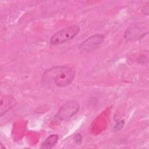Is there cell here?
Masks as SVG:
<instances>
[{"label": "cell", "mask_w": 149, "mask_h": 149, "mask_svg": "<svg viewBox=\"0 0 149 149\" xmlns=\"http://www.w3.org/2000/svg\"><path fill=\"white\" fill-rule=\"evenodd\" d=\"M148 4H149V3H147L142 8V12H143V13H144L145 15H148V12H149V6H148Z\"/></svg>", "instance_id": "ba28073f"}, {"label": "cell", "mask_w": 149, "mask_h": 149, "mask_svg": "<svg viewBox=\"0 0 149 149\" xmlns=\"http://www.w3.org/2000/svg\"><path fill=\"white\" fill-rule=\"evenodd\" d=\"M104 40V36L102 34L94 35L90 37L80 44L79 48L82 51H90L102 43Z\"/></svg>", "instance_id": "277c9868"}, {"label": "cell", "mask_w": 149, "mask_h": 149, "mask_svg": "<svg viewBox=\"0 0 149 149\" xmlns=\"http://www.w3.org/2000/svg\"><path fill=\"white\" fill-rule=\"evenodd\" d=\"M16 104L15 99L10 95H4L1 98V116H2L9 109Z\"/></svg>", "instance_id": "5b68a950"}, {"label": "cell", "mask_w": 149, "mask_h": 149, "mask_svg": "<svg viewBox=\"0 0 149 149\" xmlns=\"http://www.w3.org/2000/svg\"><path fill=\"white\" fill-rule=\"evenodd\" d=\"M81 140V137L80 134H77L74 137V141L76 143H80Z\"/></svg>", "instance_id": "9c48e42d"}, {"label": "cell", "mask_w": 149, "mask_h": 149, "mask_svg": "<svg viewBox=\"0 0 149 149\" xmlns=\"http://www.w3.org/2000/svg\"><path fill=\"white\" fill-rule=\"evenodd\" d=\"M58 140V136L56 134H52L48 137L45 141L42 143L41 147L44 148H50L53 147Z\"/></svg>", "instance_id": "52a82bcc"}, {"label": "cell", "mask_w": 149, "mask_h": 149, "mask_svg": "<svg viewBox=\"0 0 149 149\" xmlns=\"http://www.w3.org/2000/svg\"><path fill=\"white\" fill-rule=\"evenodd\" d=\"M79 104L76 100L67 101L60 108L56 116L61 120H69L79 111Z\"/></svg>", "instance_id": "3957f363"}, {"label": "cell", "mask_w": 149, "mask_h": 149, "mask_svg": "<svg viewBox=\"0 0 149 149\" xmlns=\"http://www.w3.org/2000/svg\"><path fill=\"white\" fill-rule=\"evenodd\" d=\"M123 125V121H121V122L118 123V124L116 125V126H115L116 129V130H117V129H119L120 128L122 127V126Z\"/></svg>", "instance_id": "30bf717a"}, {"label": "cell", "mask_w": 149, "mask_h": 149, "mask_svg": "<svg viewBox=\"0 0 149 149\" xmlns=\"http://www.w3.org/2000/svg\"><path fill=\"white\" fill-rule=\"evenodd\" d=\"M74 70L68 66H62L53 68L46 71L44 76L52 79L59 87L67 86L71 83L74 77Z\"/></svg>", "instance_id": "6da1fadb"}, {"label": "cell", "mask_w": 149, "mask_h": 149, "mask_svg": "<svg viewBox=\"0 0 149 149\" xmlns=\"http://www.w3.org/2000/svg\"><path fill=\"white\" fill-rule=\"evenodd\" d=\"M80 27L77 25H73L62 29L54 33L50 38L52 45H59L73 39L79 33Z\"/></svg>", "instance_id": "7a4b0ae2"}, {"label": "cell", "mask_w": 149, "mask_h": 149, "mask_svg": "<svg viewBox=\"0 0 149 149\" xmlns=\"http://www.w3.org/2000/svg\"><path fill=\"white\" fill-rule=\"evenodd\" d=\"M142 33L141 32V30L136 27H131L129 28L126 31H125V38L129 40H136V38H139L141 36V34Z\"/></svg>", "instance_id": "8992f818"}]
</instances>
